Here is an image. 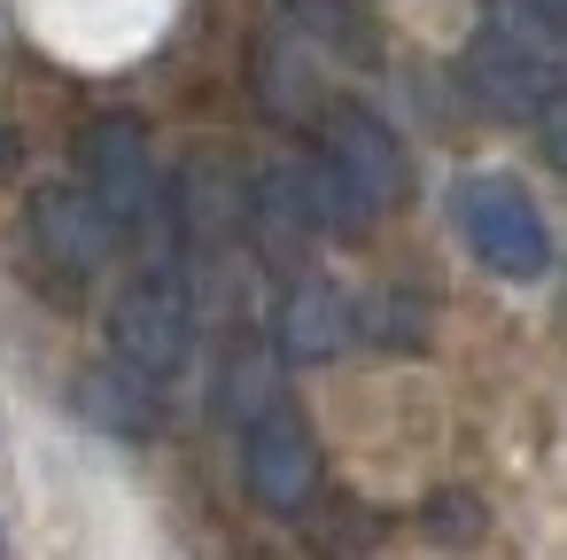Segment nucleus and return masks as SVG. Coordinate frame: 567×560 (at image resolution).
<instances>
[{"mask_svg": "<svg viewBox=\"0 0 567 560\" xmlns=\"http://www.w3.org/2000/svg\"><path fill=\"white\" fill-rule=\"evenodd\" d=\"M303 180H311L319 226L350 234V226H365V218H381V211L404 203L412 164H404V141L389 133V118L342 102V110L319 118V156L303 164Z\"/></svg>", "mask_w": 567, "mask_h": 560, "instance_id": "obj_1", "label": "nucleus"}, {"mask_svg": "<svg viewBox=\"0 0 567 560\" xmlns=\"http://www.w3.org/2000/svg\"><path fill=\"white\" fill-rule=\"evenodd\" d=\"M451 218H458L482 273H497V281H544L551 273V226L513 172H466L451 187Z\"/></svg>", "mask_w": 567, "mask_h": 560, "instance_id": "obj_2", "label": "nucleus"}, {"mask_svg": "<svg viewBox=\"0 0 567 560\" xmlns=\"http://www.w3.org/2000/svg\"><path fill=\"white\" fill-rule=\"evenodd\" d=\"M187 350H195V288H187L179 257H156L110 304V358L148 381H172L187 366Z\"/></svg>", "mask_w": 567, "mask_h": 560, "instance_id": "obj_3", "label": "nucleus"}, {"mask_svg": "<svg viewBox=\"0 0 567 560\" xmlns=\"http://www.w3.org/2000/svg\"><path fill=\"white\" fill-rule=\"evenodd\" d=\"M241 482H249V498L265 506V513H311V498H319V436H311V420L296 413V405H265L249 428H241Z\"/></svg>", "mask_w": 567, "mask_h": 560, "instance_id": "obj_4", "label": "nucleus"}, {"mask_svg": "<svg viewBox=\"0 0 567 560\" xmlns=\"http://www.w3.org/2000/svg\"><path fill=\"white\" fill-rule=\"evenodd\" d=\"M466 86L489 118H544V102L559 94V71H551V48L544 32L520 40L513 24H482L474 48H466Z\"/></svg>", "mask_w": 567, "mask_h": 560, "instance_id": "obj_5", "label": "nucleus"}, {"mask_svg": "<svg viewBox=\"0 0 567 560\" xmlns=\"http://www.w3.org/2000/svg\"><path fill=\"white\" fill-rule=\"evenodd\" d=\"M79 187L133 234V226H148L156 218V149H148V133L133 125V118H94L86 125V141H79Z\"/></svg>", "mask_w": 567, "mask_h": 560, "instance_id": "obj_6", "label": "nucleus"}, {"mask_svg": "<svg viewBox=\"0 0 567 560\" xmlns=\"http://www.w3.org/2000/svg\"><path fill=\"white\" fill-rule=\"evenodd\" d=\"M24 234H32V250L48 257L55 281H94V273L117 257V234H125V226H117L86 187H40L32 211H24Z\"/></svg>", "mask_w": 567, "mask_h": 560, "instance_id": "obj_7", "label": "nucleus"}, {"mask_svg": "<svg viewBox=\"0 0 567 560\" xmlns=\"http://www.w3.org/2000/svg\"><path fill=\"white\" fill-rule=\"evenodd\" d=\"M350 335H358V304L334 281H319V273L288 281V296H280V358L327 366L334 350H350Z\"/></svg>", "mask_w": 567, "mask_h": 560, "instance_id": "obj_8", "label": "nucleus"}, {"mask_svg": "<svg viewBox=\"0 0 567 560\" xmlns=\"http://www.w3.org/2000/svg\"><path fill=\"white\" fill-rule=\"evenodd\" d=\"M79 405H86L102 428H117V436H148V428H156V381L133 374V366H117V358L79 381Z\"/></svg>", "mask_w": 567, "mask_h": 560, "instance_id": "obj_9", "label": "nucleus"}, {"mask_svg": "<svg viewBox=\"0 0 567 560\" xmlns=\"http://www.w3.org/2000/svg\"><path fill=\"white\" fill-rule=\"evenodd\" d=\"M474 529H482V513H474V498H466V490L427 498V537H474Z\"/></svg>", "mask_w": 567, "mask_h": 560, "instance_id": "obj_10", "label": "nucleus"}, {"mask_svg": "<svg viewBox=\"0 0 567 560\" xmlns=\"http://www.w3.org/2000/svg\"><path fill=\"white\" fill-rule=\"evenodd\" d=\"M288 9H296V24H303L311 40H334V32L350 24V9H342V0H288Z\"/></svg>", "mask_w": 567, "mask_h": 560, "instance_id": "obj_11", "label": "nucleus"}, {"mask_svg": "<svg viewBox=\"0 0 567 560\" xmlns=\"http://www.w3.org/2000/svg\"><path fill=\"white\" fill-rule=\"evenodd\" d=\"M536 125H544V149H551V164H559V172H567V94H551V102H544V118H536Z\"/></svg>", "mask_w": 567, "mask_h": 560, "instance_id": "obj_12", "label": "nucleus"}, {"mask_svg": "<svg viewBox=\"0 0 567 560\" xmlns=\"http://www.w3.org/2000/svg\"><path fill=\"white\" fill-rule=\"evenodd\" d=\"M513 9H520L544 40H567V0H513Z\"/></svg>", "mask_w": 567, "mask_h": 560, "instance_id": "obj_13", "label": "nucleus"}, {"mask_svg": "<svg viewBox=\"0 0 567 560\" xmlns=\"http://www.w3.org/2000/svg\"><path fill=\"white\" fill-rule=\"evenodd\" d=\"M9 172H17V133L0 125V180H9Z\"/></svg>", "mask_w": 567, "mask_h": 560, "instance_id": "obj_14", "label": "nucleus"}]
</instances>
